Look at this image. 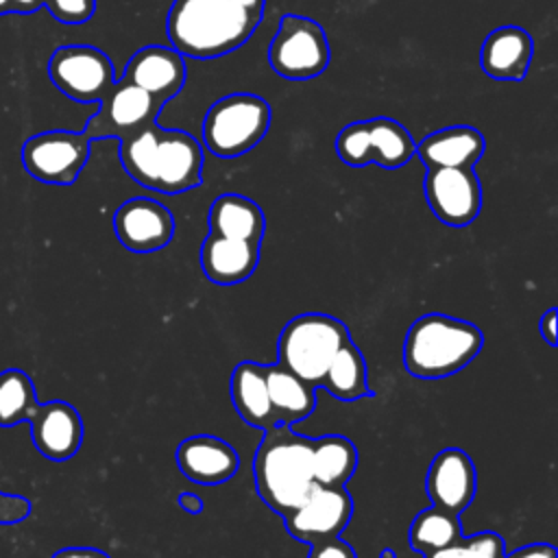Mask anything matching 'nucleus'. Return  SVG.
Segmentation results:
<instances>
[{"mask_svg": "<svg viewBox=\"0 0 558 558\" xmlns=\"http://www.w3.org/2000/svg\"><path fill=\"white\" fill-rule=\"evenodd\" d=\"M353 512L351 495L342 486H314L310 495L283 517L288 532L310 545L338 538Z\"/></svg>", "mask_w": 558, "mask_h": 558, "instance_id": "13", "label": "nucleus"}, {"mask_svg": "<svg viewBox=\"0 0 558 558\" xmlns=\"http://www.w3.org/2000/svg\"><path fill=\"white\" fill-rule=\"evenodd\" d=\"M425 198L447 227L471 225L482 209V185L473 168H427Z\"/></svg>", "mask_w": 558, "mask_h": 558, "instance_id": "12", "label": "nucleus"}, {"mask_svg": "<svg viewBox=\"0 0 558 558\" xmlns=\"http://www.w3.org/2000/svg\"><path fill=\"white\" fill-rule=\"evenodd\" d=\"M41 0H9V13H35Z\"/></svg>", "mask_w": 558, "mask_h": 558, "instance_id": "37", "label": "nucleus"}, {"mask_svg": "<svg viewBox=\"0 0 558 558\" xmlns=\"http://www.w3.org/2000/svg\"><path fill=\"white\" fill-rule=\"evenodd\" d=\"M320 386L342 401H355L371 395L366 381V362L351 338L344 340L331 357Z\"/></svg>", "mask_w": 558, "mask_h": 558, "instance_id": "26", "label": "nucleus"}, {"mask_svg": "<svg viewBox=\"0 0 558 558\" xmlns=\"http://www.w3.org/2000/svg\"><path fill=\"white\" fill-rule=\"evenodd\" d=\"M209 233L259 244L266 231L262 207L242 194H220L207 214Z\"/></svg>", "mask_w": 558, "mask_h": 558, "instance_id": "22", "label": "nucleus"}, {"mask_svg": "<svg viewBox=\"0 0 558 558\" xmlns=\"http://www.w3.org/2000/svg\"><path fill=\"white\" fill-rule=\"evenodd\" d=\"M122 78L166 105L185 85V61L172 46H144L129 59Z\"/></svg>", "mask_w": 558, "mask_h": 558, "instance_id": "17", "label": "nucleus"}, {"mask_svg": "<svg viewBox=\"0 0 558 558\" xmlns=\"http://www.w3.org/2000/svg\"><path fill=\"white\" fill-rule=\"evenodd\" d=\"M92 140L83 131H44L22 144L24 170L50 185H72L89 159Z\"/></svg>", "mask_w": 558, "mask_h": 558, "instance_id": "9", "label": "nucleus"}, {"mask_svg": "<svg viewBox=\"0 0 558 558\" xmlns=\"http://www.w3.org/2000/svg\"><path fill=\"white\" fill-rule=\"evenodd\" d=\"M310 558H355V554H353L351 545L342 543L340 538H331V541L312 545Z\"/></svg>", "mask_w": 558, "mask_h": 558, "instance_id": "32", "label": "nucleus"}, {"mask_svg": "<svg viewBox=\"0 0 558 558\" xmlns=\"http://www.w3.org/2000/svg\"><path fill=\"white\" fill-rule=\"evenodd\" d=\"M482 344L484 336L473 323L425 314L412 323L405 336L403 364L412 377L442 379L471 364Z\"/></svg>", "mask_w": 558, "mask_h": 558, "instance_id": "4", "label": "nucleus"}, {"mask_svg": "<svg viewBox=\"0 0 558 558\" xmlns=\"http://www.w3.org/2000/svg\"><path fill=\"white\" fill-rule=\"evenodd\" d=\"M41 7H46L61 24H83L92 20L96 0H41Z\"/></svg>", "mask_w": 558, "mask_h": 558, "instance_id": "30", "label": "nucleus"}, {"mask_svg": "<svg viewBox=\"0 0 558 558\" xmlns=\"http://www.w3.org/2000/svg\"><path fill=\"white\" fill-rule=\"evenodd\" d=\"M504 541L495 532H480L469 538H458L451 545L427 554V558H501Z\"/></svg>", "mask_w": 558, "mask_h": 558, "instance_id": "29", "label": "nucleus"}, {"mask_svg": "<svg viewBox=\"0 0 558 558\" xmlns=\"http://www.w3.org/2000/svg\"><path fill=\"white\" fill-rule=\"evenodd\" d=\"M357 466L355 445L344 436H323L312 445V475L318 486H344Z\"/></svg>", "mask_w": 558, "mask_h": 558, "instance_id": "25", "label": "nucleus"}, {"mask_svg": "<svg viewBox=\"0 0 558 558\" xmlns=\"http://www.w3.org/2000/svg\"><path fill=\"white\" fill-rule=\"evenodd\" d=\"M312 438L299 436L290 425L266 429L253 460L257 495L277 514L292 512L316 486L312 475Z\"/></svg>", "mask_w": 558, "mask_h": 558, "instance_id": "3", "label": "nucleus"}, {"mask_svg": "<svg viewBox=\"0 0 558 558\" xmlns=\"http://www.w3.org/2000/svg\"><path fill=\"white\" fill-rule=\"evenodd\" d=\"M532 54V35L521 26L508 24L486 35L480 48V65L495 81H521L530 70Z\"/></svg>", "mask_w": 558, "mask_h": 558, "instance_id": "19", "label": "nucleus"}, {"mask_svg": "<svg viewBox=\"0 0 558 558\" xmlns=\"http://www.w3.org/2000/svg\"><path fill=\"white\" fill-rule=\"evenodd\" d=\"M52 558H109V556L96 547H65V549H59Z\"/></svg>", "mask_w": 558, "mask_h": 558, "instance_id": "35", "label": "nucleus"}, {"mask_svg": "<svg viewBox=\"0 0 558 558\" xmlns=\"http://www.w3.org/2000/svg\"><path fill=\"white\" fill-rule=\"evenodd\" d=\"M556 320H558V314L554 307L547 310L538 320V331L547 344H556Z\"/></svg>", "mask_w": 558, "mask_h": 558, "instance_id": "34", "label": "nucleus"}, {"mask_svg": "<svg viewBox=\"0 0 558 558\" xmlns=\"http://www.w3.org/2000/svg\"><path fill=\"white\" fill-rule=\"evenodd\" d=\"M425 488L432 506L460 514L475 495L473 460L462 449H442L429 464Z\"/></svg>", "mask_w": 558, "mask_h": 558, "instance_id": "16", "label": "nucleus"}, {"mask_svg": "<svg viewBox=\"0 0 558 558\" xmlns=\"http://www.w3.org/2000/svg\"><path fill=\"white\" fill-rule=\"evenodd\" d=\"M379 558H395V556H392V551H390V549H386V551H384Z\"/></svg>", "mask_w": 558, "mask_h": 558, "instance_id": "40", "label": "nucleus"}, {"mask_svg": "<svg viewBox=\"0 0 558 558\" xmlns=\"http://www.w3.org/2000/svg\"><path fill=\"white\" fill-rule=\"evenodd\" d=\"M48 76L54 87L72 100L96 102L113 87L111 59L94 46H61L48 61Z\"/></svg>", "mask_w": 558, "mask_h": 558, "instance_id": "11", "label": "nucleus"}, {"mask_svg": "<svg viewBox=\"0 0 558 558\" xmlns=\"http://www.w3.org/2000/svg\"><path fill=\"white\" fill-rule=\"evenodd\" d=\"M331 59L323 26L305 15L286 13L268 46V63L275 74L288 81L320 76Z\"/></svg>", "mask_w": 558, "mask_h": 558, "instance_id": "8", "label": "nucleus"}, {"mask_svg": "<svg viewBox=\"0 0 558 558\" xmlns=\"http://www.w3.org/2000/svg\"><path fill=\"white\" fill-rule=\"evenodd\" d=\"M336 153L353 168L375 163L395 170L416 155V142L401 122L379 116L342 126L336 135Z\"/></svg>", "mask_w": 558, "mask_h": 558, "instance_id": "7", "label": "nucleus"}, {"mask_svg": "<svg viewBox=\"0 0 558 558\" xmlns=\"http://www.w3.org/2000/svg\"><path fill=\"white\" fill-rule=\"evenodd\" d=\"M35 449L48 460L61 462L72 458L83 442V421L68 401L35 403L28 418Z\"/></svg>", "mask_w": 558, "mask_h": 558, "instance_id": "15", "label": "nucleus"}, {"mask_svg": "<svg viewBox=\"0 0 558 558\" xmlns=\"http://www.w3.org/2000/svg\"><path fill=\"white\" fill-rule=\"evenodd\" d=\"M262 17L235 0H174L166 33L181 57L218 59L246 44Z\"/></svg>", "mask_w": 558, "mask_h": 558, "instance_id": "2", "label": "nucleus"}, {"mask_svg": "<svg viewBox=\"0 0 558 558\" xmlns=\"http://www.w3.org/2000/svg\"><path fill=\"white\" fill-rule=\"evenodd\" d=\"M501 558H556V549L554 545L547 543H534V545H525L512 554H504Z\"/></svg>", "mask_w": 558, "mask_h": 558, "instance_id": "33", "label": "nucleus"}, {"mask_svg": "<svg viewBox=\"0 0 558 558\" xmlns=\"http://www.w3.org/2000/svg\"><path fill=\"white\" fill-rule=\"evenodd\" d=\"M120 163L140 185L161 194H183L201 185L203 148L181 129L157 122L120 140Z\"/></svg>", "mask_w": 558, "mask_h": 558, "instance_id": "1", "label": "nucleus"}, {"mask_svg": "<svg viewBox=\"0 0 558 558\" xmlns=\"http://www.w3.org/2000/svg\"><path fill=\"white\" fill-rule=\"evenodd\" d=\"M177 464L187 480L205 486H216L235 475L240 458L227 440L209 434H198L185 438L179 445Z\"/></svg>", "mask_w": 558, "mask_h": 558, "instance_id": "18", "label": "nucleus"}, {"mask_svg": "<svg viewBox=\"0 0 558 558\" xmlns=\"http://www.w3.org/2000/svg\"><path fill=\"white\" fill-rule=\"evenodd\" d=\"M179 506H181V510H185L187 514H198V512L203 510L201 497H198L196 493H187V490L179 495Z\"/></svg>", "mask_w": 558, "mask_h": 558, "instance_id": "36", "label": "nucleus"}, {"mask_svg": "<svg viewBox=\"0 0 558 558\" xmlns=\"http://www.w3.org/2000/svg\"><path fill=\"white\" fill-rule=\"evenodd\" d=\"M259 262V244L209 233L201 246V268L218 286L248 279Z\"/></svg>", "mask_w": 558, "mask_h": 558, "instance_id": "21", "label": "nucleus"}, {"mask_svg": "<svg viewBox=\"0 0 558 558\" xmlns=\"http://www.w3.org/2000/svg\"><path fill=\"white\" fill-rule=\"evenodd\" d=\"M349 338V329L338 318L314 312L301 314L279 336V364L316 388L323 384L331 357Z\"/></svg>", "mask_w": 558, "mask_h": 558, "instance_id": "6", "label": "nucleus"}, {"mask_svg": "<svg viewBox=\"0 0 558 558\" xmlns=\"http://www.w3.org/2000/svg\"><path fill=\"white\" fill-rule=\"evenodd\" d=\"M113 231L120 244L133 253H153L170 244L174 218L155 198L135 196L124 201L113 214Z\"/></svg>", "mask_w": 558, "mask_h": 558, "instance_id": "14", "label": "nucleus"}, {"mask_svg": "<svg viewBox=\"0 0 558 558\" xmlns=\"http://www.w3.org/2000/svg\"><path fill=\"white\" fill-rule=\"evenodd\" d=\"M9 13V0H0V15Z\"/></svg>", "mask_w": 558, "mask_h": 558, "instance_id": "39", "label": "nucleus"}, {"mask_svg": "<svg viewBox=\"0 0 558 558\" xmlns=\"http://www.w3.org/2000/svg\"><path fill=\"white\" fill-rule=\"evenodd\" d=\"M270 105L257 94L218 98L203 118V142L220 159H235L253 150L270 129Z\"/></svg>", "mask_w": 558, "mask_h": 558, "instance_id": "5", "label": "nucleus"}, {"mask_svg": "<svg viewBox=\"0 0 558 558\" xmlns=\"http://www.w3.org/2000/svg\"><path fill=\"white\" fill-rule=\"evenodd\" d=\"M268 399L272 405V414L277 423L294 425L310 416L316 408L314 386L283 368L281 364L264 366Z\"/></svg>", "mask_w": 558, "mask_h": 558, "instance_id": "23", "label": "nucleus"}, {"mask_svg": "<svg viewBox=\"0 0 558 558\" xmlns=\"http://www.w3.org/2000/svg\"><path fill=\"white\" fill-rule=\"evenodd\" d=\"M235 2L251 11H257V13H264V9H266V0H235Z\"/></svg>", "mask_w": 558, "mask_h": 558, "instance_id": "38", "label": "nucleus"}, {"mask_svg": "<svg viewBox=\"0 0 558 558\" xmlns=\"http://www.w3.org/2000/svg\"><path fill=\"white\" fill-rule=\"evenodd\" d=\"M31 501L22 495H11L0 490V525H13L31 517Z\"/></svg>", "mask_w": 558, "mask_h": 558, "instance_id": "31", "label": "nucleus"}, {"mask_svg": "<svg viewBox=\"0 0 558 558\" xmlns=\"http://www.w3.org/2000/svg\"><path fill=\"white\" fill-rule=\"evenodd\" d=\"M231 401L238 414L255 429H268L277 423L268 399L264 366L257 362H240L233 368Z\"/></svg>", "mask_w": 558, "mask_h": 558, "instance_id": "24", "label": "nucleus"}, {"mask_svg": "<svg viewBox=\"0 0 558 558\" xmlns=\"http://www.w3.org/2000/svg\"><path fill=\"white\" fill-rule=\"evenodd\" d=\"M484 150V135L469 124L438 129L416 144V155L425 168H475Z\"/></svg>", "mask_w": 558, "mask_h": 558, "instance_id": "20", "label": "nucleus"}, {"mask_svg": "<svg viewBox=\"0 0 558 558\" xmlns=\"http://www.w3.org/2000/svg\"><path fill=\"white\" fill-rule=\"evenodd\" d=\"M460 536H462V527H460L458 514L440 510L436 506L418 512L408 532L410 547L425 556L451 545Z\"/></svg>", "mask_w": 558, "mask_h": 558, "instance_id": "27", "label": "nucleus"}, {"mask_svg": "<svg viewBox=\"0 0 558 558\" xmlns=\"http://www.w3.org/2000/svg\"><path fill=\"white\" fill-rule=\"evenodd\" d=\"M35 403V386L24 371L7 368L0 373V427L26 421Z\"/></svg>", "mask_w": 558, "mask_h": 558, "instance_id": "28", "label": "nucleus"}, {"mask_svg": "<svg viewBox=\"0 0 558 558\" xmlns=\"http://www.w3.org/2000/svg\"><path fill=\"white\" fill-rule=\"evenodd\" d=\"M98 102V111L87 120L83 129L92 142L102 137L124 140L146 129L148 124H155L163 109L161 100L126 78L116 81Z\"/></svg>", "mask_w": 558, "mask_h": 558, "instance_id": "10", "label": "nucleus"}]
</instances>
